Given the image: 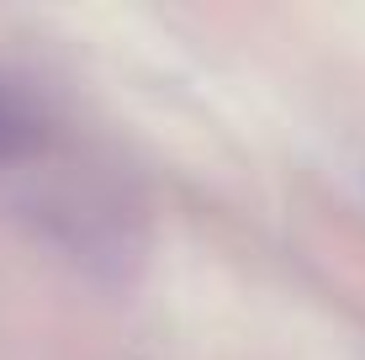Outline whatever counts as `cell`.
<instances>
[{
    "label": "cell",
    "instance_id": "1",
    "mask_svg": "<svg viewBox=\"0 0 365 360\" xmlns=\"http://www.w3.org/2000/svg\"><path fill=\"white\" fill-rule=\"evenodd\" d=\"M43 143V117L21 101L11 85H0V165H16Z\"/></svg>",
    "mask_w": 365,
    "mask_h": 360
}]
</instances>
